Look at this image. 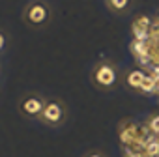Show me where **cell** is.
<instances>
[{"label": "cell", "instance_id": "6da1fadb", "mask_svg": "<svg viewBox=\"0 0 159 157\" xmlns=\"http://www.w3.org/2000/svg\"><path fill=\"white\" fill-rule=\"evenodd\" d=\"M45 99L38 94H28L19 101V112L25 118H39L45 109Z\"/></svg>", "mask_w": 159, "mask_h": 157}, {"label": "cell", "instance_id": "7a4b0ae2", "mask_svg": "<svg viewBox=\"0 0 159 157\" xmlns=\"http://www.w3.org/2000/svg\"><path fill=\"white\" fill-rule=\"evenodd\" d=\"M39 120L43 123H47V125H52V127L64 123V120H66V109H64V105L58 99L47 101L45 103V109H43V112L39 116Z\"/></svg>", "mask_w": 159, "mask_h": 157}, {"label": "cell", "instance_id": "3957f363", "mask_svg": "<svg viewBox=\"0 0 159 157\" xmlns=\"http://www.w3.org/2000/svg\"><path fill=\"white\" fill-rule=\"evenodd\" d=\"M92 78H94V84L96 86L107 90V88H111L116 83V71H114V67L111 64L101 62L99 65H96V69L92 73Z\"/></svg>", "mask_w": 159, "mask_h": 157}, {"label": "cell", "instance_id": "277c9868", "mask_svg": "<svg viewBox=\"0 0 159 157\" xmlns=\"http://www.w3.org/2000/svg\"><path fill=\"white\" fill-rule=\"evenodd\" d=\"M49 19V10L43 2H32L25 10V21L30 26H41Z\"/></svg>", "mask_w": 159, "mask_h": 157}, {"label": "cell", "instance_id": "5b68a950", "mask_svg": "<svg viewBox=\"0 0 159 157\" xmlns=\"http://www.w3.org/2000/svg\"><path fill=\"white\" fill-rule=\"evenodd\" d=\"M144 73L142 71H131L129 73V77H127V83H129V86L131 88H140V84H142V81H144Z\"/></svg>", "mask_w": 159, "mask_h": 157}, {"label": "cell", "instance_id": "8992f818", "mask_svg": "<svg viewBox=\"0 0 159 157\" xmlns=\"http://www.w3.org/2000/svg\"><path fill=\"white\" fill-rule=\"evenodd\" d=\"M140 90H144V92H155V81H153L152 75H146L144 77V81L140 84Z\"/></svg>", "mask_w": 159, "mask_h": 157}, {"label": "cell", "instance_id": "52a82bcc", "mask_svg": "<svg viewBox=\"0 0 159 157\" xmlns=\"http://www.w3.org/2000/svg\"><path fill=\"white\" fill-rule=\"evenodd\" d=\"M127 4H129V0H109V6L112 10H118V11H122Z\"/></svg>", "mask_w": 159, "mask_h": 157}, {"label": "cell", "instance_id": "ba28073f", "mask_svg": "<svg viewBox=\"0 0 159 157\" xmlns=\"http://www.w3.org/2000/svg\"><path fill=\"white\" fill-rule=\"evenodd\" d=\"M148 127H150V131H152L153 135H159V116H153V118L150 120Z\"/></svg>", "mask_w": 159, "mask_h": 157}, {"label": "cell", "instance_id": "9c48e42d", "mask_svg": "<svg viewBox=\"0 0 159 157\" xmlns=\"http://www.w3.org/2000/svg\"><path fill=\"white\" fill-rule=\"evenodd\" d=\"M86 157H103V155H101L99 151H92V153H88Z\"/></svg>", "mask_w": 159, "mask_h": 157}, {"label": "cell", "instance_id": "30bf717a", "mask_svg": "<svg viewBox=\"0 0 159 157\" xmlns=\"http://www.w3.org/2000/svg\"><path fill=\"white\" fill-rule=\"evenodd\" d=\"M2 45H4V38H2V34H0V49H2Z\"/></svg>", "mask_w": 159, "mask_h": 157}]
</instances>
